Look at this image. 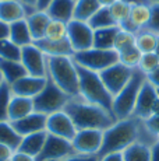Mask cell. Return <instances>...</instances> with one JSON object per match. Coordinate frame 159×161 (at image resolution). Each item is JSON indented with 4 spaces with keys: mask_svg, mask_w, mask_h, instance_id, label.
<instances>
[{
    "mask_svg": "<svg viewBox=\"0 0 159 161\" xmlns=\"http://www.w3.org/2000/svg\"><path fill=\"white\" fill-rule=\"evenodd\" d=\"M120 27H108V28H100L94 31V48L99 49H113L116 34Z\"/></svg>",
    "mask_w": 159,
    "mask_h": 161,
    "instance_id": "obj_26",
    "label": "cell"
},
{
    "mask_svg": "<svg viewBox=\"0 0 159 161\" xmlns=\"http://www.w3.org/2000/svg\"><path fill=\"white\" fill-rule=\"evenodd\" d=\"M13 98V92L7 83L0 86V122L8 120V105Z\"/></svg>",
    "mask_w": 159,
    "mask_h": 161,
    "instance_id": "obj_37",
    "label": "cell"
},
{
    "mask_svg": "<svg viewBox=\"0 0 159 161\" xmlns=\"http://www.w3.org/2000/svg\"><path fill=\"white\" fill-rule=\"evenodd\" d=\"M74 62L81 67L88 70L100 73L102 70L110 67L112 64L119 62V53L115 49H99V48H90L87 51L75 52L73 55Z\"/></svg>",
    "mask_w": 159,
    "mask_h": 161,
    "instance_id": "obj_7",
    "label": "cell"
},
{
    "mask_svg": "<svg viewBox=\"0 0 159 161\" xmlns=\"http://www.w3.org/2000/svg\"><path fill=\"white\" fill-rule=\"evenodd\" d=\"M0 72H2L4 83H7L8 86H11L14 81H17L18 79H21L27 74L21 62L3 60V59H0Z\"/></svg>",
    "mask_w": 159,
    "mask_h": 161,
    "instance_id": "obj_25",
    "label": "cell"
},
{
    "mask_svg": "<svg viewBox=\"0 0 159 161\" xmlns=\"http://www.w3.org/2000/svg\"><path fill=\"white\" fill-rule=\"evenodd\" d=\"M158 66H159V58L156 56L155 52H151V53H142L141 60H140V64H138V69L141 70L142 73L149 74L151 72H154Z\"/></svg>",
    "mask_w": 159,
    "mask_h": 161,
    "instance_id": "obj_38",
    "label": "cell"
},
{
    "mask_svg": "<svg viewBox=\"0 0 159 161\" xmlns=\"http://www.w3.org/2000/svg\"><path fill=\"white\" fill-rule=\"evenodd\" d=\"M46 132L49 135L57 136V137H63L67 140H73V137L77 133L74 123H73L71 118L67 115L64 111H59L48 115L46 118Z\"/></svg>",
    "mask_w": 159,
    "mask_h": 161,
    "instance_id": "obj_14",
    "label": "cell"
},
{
    "mask_svg": "<svg viewBox=\"0 0 159 161\" xmlns=\"http://www.w3.org/2000/svg\"><path fill=\"white\" fill-rule=\"evenodd\" d=\"M48 76L69 97H78V72L73 56H46Z\"/></svg>",
    "mask_w": 159,
    "mask_h": 161,
    "instance_id": "obj_4",
    "label": "cell"
},
{
    "mask_svg": "<svg viewBox=\"0 0 159 161\" xmlns=\"http://www.w3.org/2000/svg\"><path fill=\"white\" fill-rule=\"evenodd\" d=\"M10 161H36V158L32 156H28V154H25V153H21V151L16 150Z\"/></svg>",
    "mask_w": 159,
    "mask_h": 161,
    "instance_id": "obj_44",
    "label": "cell"
},
{
    "mask_svg": "<svg viewBox=\"0 0 159 161\" xmlns=\"http://www.w3.org/2000/svg\"><path fill=\"white\" fill-rule=\"evenodd\" d=\"M21 63L27 74L36 77H46L48 76V58L35 42L21 48Z\"/></svg>",
    "mask_w": 159,
    "mask_h": 161,
    "instance_id": "obj_9",
    "label": "cell"
},
{
    "mask_svg": "<svg viewBox=\"0 0 159 161\" xmlns=\"http://www.w3.org/2000/svg\"><path fill=\"white\" fill-rule=\"evenodd\" d=\"M130 10H131V6L121 2V0H117V2L113 3L110 7H109L112 18L115 20L116 25H119V27H121L128 20V17H130Z\"/></svg>",
    "mask_w": 159,
    "mask_h": 161,
    "instance_id": "obj_34",
    "label": "cell"
},
{
    "mask_svg": "<svg viewBox=\"0 0 159 161\" xmlns=\"http://www.w3.org/2000/svg\"><path fill=\"white\" fill-rule=\"evenodd\" d=\"M158 94H159V90H158Z\"/></svg>",
    "mask_w": 159,
    "mask_h": 161,
    "instance_id": "obj_56",
    "label": "cell"
},
{
    "mask_svg": "<svg viewBox=\"0 0 159 161\" xmlns=\"http://www.w3.org/2000/svg\"><path fill=\"white\" fill-rule=\"evenodd\" d=\"M159 41V35L151 32L148 30H140L136 34V46L140 49L141 53H151L155 52Z\"/></svg>",
    "mask_w": 159,
    "mask_h": 161,
    "instance_id": "obj_29",
    "label": "cell"
},
{
    "mask_svg": "<svg viewBox=\"0 0 159 161\" xmlns=\"http://www.w3.org/2000/svg\"><path fill=\"white\" fill-rule=\"evenodd\" d=\"M144 123H145V126L149 129L152 133H154L155 136H158L159 139V101L155 105V109L154 112H152V115L148 118V119L144 120Z\"/></svg>",
    "mask_w": 159,
    "mask_h": 161,
    "instance_id": "obj_40",
    "label": "cell"
},
{
    "mask_svg": "<svg viewBox=\"0 0 159 161\" xmlns=\"http://www.w3.org/2000/svg\"><path fill=\"white\" fill-rule=\"evenodd\" d=\"M46 137H48V132L46 130L23 136L21 143H20V146H18L17 150L36 158V157L39 156V153L42 151V148H44V144H45V142H46Z\"/></svg>",
    "mask_w": 159,
    "mask_h": 161,
    "instance_id": "obj_21",
    "label": "cell"
},
{
    "mask_svg": "<svg viewBox=\"0 0 159 161\" xmlns=\"http://www.w3.org/2000/svg\"><path fill=\"white\" fill-rule=\"evenodd\" d=\"M75 0H52L46 7V13L52 20L70 23L74 18Z\"/></svg>",
    "mask_w": 159,
    "mask_h": 161,
    "instance_id": "obj_19",
    "label": "cell"
},
{
    "mask_svg": "<svg viewBox=\"0 0 159 161\" xmlns=\"http://www.w3.org/2000/svg\"><path fill=\"white\" fill-rule=\"evenodd\" d=\"M46 118L48 116L44 115V114L33 111L32 114L24 116L23 119H18L11 123H13L14 129L18 132V135L27 136V135H32V133L46 130Z\"/></svg>",
    "mask_w": 159,
    "mask_h": 161,
    "instance_id": "obj_16",
    "label": "cell"
},
{
    "mask_svg": "<svg viewBox=\"0 0 159 161\" xmlns=\"http://www.w3.org/2000/svg\"><path fill=\"white\" fill-rule=\"evenodd\" d=\"M33 101L32 98L25 97H18L13 95L8 105V120L10 122H16L18 119H23L24 116L29 115L33 112Z\"/></svg>",
    "mask_w": 159,
    "mask_h": 161,
    "instance_id": "obj_23",
    "label": "cell"
},
{
    "mask_svg": "<svg viewBox=\"0 0 159 161\" xmlns=\"http://www.w3.org/2000/svg\"><path fill=\"white\" fill-rule=\"evenodd\" d=\"M141 56L142 53L140 52V49L137 46H133V48L126 49V51L119 53V62L124 66L130 67V69H137L140 64V60H141Z\"/></svg>",
    "mask_w": 159,
    "mask_h": 161,
    "instance_id": "obj_36",
    "label": "cell"
},
{
    "mask_svg": "<svg viewBox=\"0 0 159 161\" xmlns=\"http://www.w3.org/2000/svg\"><path fill=\"white\" fill-rule=\"evenodd\" d=\"M158 101H159L158 90L155 88L151 83H148V80H146L141 87V90H140V94H138V98H137L133 116L138 118V119H141V120L148 119V118L152 115V112H154L155 105H156Z\"/></svg>",
    "mask_w": 159,
    "mask_h": 161,
    "instance_id": "obj_13",
    "label": "cell"
},
{
    "mask_svg": "<svg viewBox=\"0 0 159 161\" xmlns=\"http://www.w3.org/2000/svg\"><path fill=\"white\" fill-rule=\"evenodd\" d=\"M62 161H98V156H84V154H73Z\"/></svg>",
    "mask_w": 159,
    "mask_h": 161,
    "instance_id": "obj_42",
    "label": "cell"
},
{
    "mask_svg": "<svg viewBox=\"0 0 159 161\" xmlns=\"http://www.w3.org/2000/svg\"><path fill=\"white\" fill-rule=\"evenodd\" d=\"M48 81L46 77H36V76H29L25 74L24 77L18 79L10 86L13 95L18 97H25V98H35L39 92L44 90L45 84Z\"/></svg>",
    "mask_w": 159,
    "mask_h": 161,
    "instance_id": "obj_15",
    "label": "cell"
},
{
    "mask_svg": "<svg viewBox=\"0 0 159 161\" xmlns=\"http://www.w3.org/2000/svg\"><path fill=\"white\" fill-rule=\"evenodd\" d=\"M14 151L11 147L6 146V144H2L0 143V161H10L11 157H13Z\"/></svg>",
    "mask_w": 159,
    "mask_h": 161,
    "instance_id": "obj_41",
    "label": "cell"
},
{
    "mask_svg": "<svg viewBox=\"0 0 159 161\" xmlns=\"http://www.w3.org/2000/svg\"><path fill=\"white\" fill-rule=\"evenodd\" d=\"M102 6L98 0H75L74 7V20L85 21L88 23L90 18L96 13Z\"/></svg>",
    "mask_w": 159,
    "mask_h": 161,
    "instance_id": "obj_27",
    "label": "cell"
},
{
    "mask_svg": "<svg viewBox=\"0 0 159 161\" xmlns=\"http://www.w3.org/2000/svg\"><path fill=\"white\" fill-rule=\"evenodd\" d=\"M123 158L124 161H151V147L137 142L123 151Z\"/></svg>",
    "mask_w": 159,
    "mask_h": 161,
    "instance_id": "obj_30",
    "label": "cell"
},
{
    "mask_svg": "<svg viewBox=\"0 0 159 161\" xmlns=\"http://www.w3.org/2000/svg\"><path fill=\"white\" fill-rule=\"evenodd\" d=\"M151 4V3H149ZM149 4H134L131 6L130 17L120 28L127 30L130 32L137 34L140 30H144L146 24L149 23V17H151V7Z\"/></svg>",
    "mask_w": 159,
    "mask_h": 161,
    "instance_id": "obj_17",
    "label": "cell"
},
{
    "mask_svg": "<svg viewBox=\"0 0 159 161\" xmlns=\"http://www.w3.org/2000/svg\"><path fill=\"white\" fill-rule=\"evenodd\" d=\"M102 142H103V130L84 129V130H77L75 136L71 140V144L77 154L98 156L100 151V147H102Z\"/></svg>",
    "mask_w": 159,
    "mask_h": 161,
    "instance_id": "obj_11",
    "label": "cell"
},
{
    "mask_svg": "<svg viewBox=\"0 0 159 161\" xmlns=\"http://www.w3.org/2000/svg\"><path fill=\"white\" fill-rule=\"evenodd\" d=\"M73 154H75V151L73 148L71 140L48 133L46 142L39 156L36 157V161H62Z\"/></svg>",
    "mask_w": 159,
    "mask_h": 161,
    "instance_id": "obj_12",
    "label": "cell"
},
{
    "mask_svg": "<svg viewBox=\"0 0 159 161\" xmlns=\"http://www.w3.org/2000/svg\"><path fill=\"white\" fill-rule=\"evenodd\" d=\"M90 27L94 31L95 30H100V28H108V27H115L116 23L112 18L110 11H109V7H100L99 10L96 11L92 17L88 21Z\"/></svg>",
    "mask_w": 159,
    "mask_h": 161,
    "instance_id": "obj_31",
    "label": "cell"
},
{
    "mask_svg": "<svg viewBox=\"0 0 159 161\" xmlns=\"http://www.w3.org/2000/svg\"><path fill=\"white\" fill-rule=\"evenodd\" d=\"M8 39L11 42H14L16 45H18L20 48L33 44V38L31 35L28 24H27V20H20L10 24V36H8Z\"/></svg>",
    "mask_w": 159,
    "mask_h": 161,
    "instance_id": "obj_24",
    "label": "cell"
},
{
    "mask_svg": "<svg viewBox=\"0 0 159 161\" xmlns=\"http://www.w3.org/2000/svg\"><path fill=\"white\" fill-rule=\"evenodd\" d=\"M21 3H23L24 6H25L27 8H28L29 11H35L36 10V4H38V0H20Z\"/></svg>",
    "mask_w": 159,
    "mask_h": 161,
    "instance_id": "obj_48",
    "label": "cell"
},
{
    "mask_svg": "<svg viewBox=\"0 0 159 161\" xmlns=\"http://www.w3.org/2000/svg\"><path fill=\"white\" fill-rule=\"evenodd\" d=\"M145 81H146V74L142 73L138 67L134 69L133 76H131L130 81L126 84V87L121 90L117 95L113 97L112 111H113V116L116 118V120L133 116L140 90H141Z\"/></svg>",
    "mask_w": 159,
    "mask_h": 161,
    "instance_id": "obj_5",
    "label": "cell"
},
{
    "mask_svg": "<svg viewBox=\"0 0 159 161\" xmlns=\"http://www.w3.org/2000/svg\"><path fill=\"white\" fill-rule=\"evenodd\" d=\"M142 120L136 116L119 119L103 130V142L98 158L110 153H123L127 147L140 140Z\"/></svg>",
    "mask_w": 159,
    "mask_h": 161,
    "instance_id": "obj_2",
    "label": "cell"
},
{
    "mask_svg": "<svg viewBox=\"0 0 159 161\" xmlns=\"http://www.w3.org/2000/svg\"><path fill=\"white\" fill-rule=\"evenodd\" d=\"M52 0H38V4H36V10H46V7L50 4Z\"/></svg>",
    "mask_w": 159,
    "mask_h": 161,
    "instance_id": "obj_49",
    "label": "cell"
},
{
    "mask_svg": "<svg viewBox=\"0 0 159 161\" xmlns=\"http://www.w3.org/2000/svg\"><path fill=\"white\" fill-rule=\"evenodd\" d=\"M77 64V63H75ZM78 72V97L88 101L91 104H95L102 107L103 109L109 111L113 115V95L105 87L99 73L88 70L77 64Z\"/></svg>",
    "mask_w": 159,
    "mask_h": 161,
    "instance_id": "obj_3",
    "label": "cell"
},
{
    "mask_svg": "<svg viewBox=\"0 0 159 161\" xmlns=\"http://www.w3.org/2000/svg\"><path fill=\"white\" fill-rule=\"evenodd\" d=\"M0 2H4V0H0Z\"/></svg>",
    "mask_w": 159,
    "mask_h": 161,
    "instance_id": "obj_55",
    "label": "cell"
},
{
    "mask_svg": "<svg viewBox=\"0 0 159 161\" xmlns=\"http://www.w3.org/2000/svg\"><path fill=\"white\" fill-rule=\"evenodd\" d=\"M67 39L74 53L87 51L94 46V30L85 21L73 18L70 23H67Z\"/></svg>",
    "mask_w": 159,
    "mask_h": 161,
    "instance_id": "obj_8",
    "label": "cell"
},
{
    "mask_svg": "<svg viewBox=\"0 0 159 161\" xmlns=\"http://www.w3.org/2000/svg\"><path fill=\"white\" fill-rule=\"evenodd\" d=\"M0 59L3 60H21V48L10 39L0 41Z\"/></svg>",
    "mask_w": 159,
    "mask_h": 161,
    "instance_id": "obj_35",
    "label": "cell"
},
{
    "mask_svg": "<svg viewBox=\"0 0 159 161\" xmlns=\"http://www.w3.org/2000/svg\"><path fill=\"white\" fill-rule=\"evenodd\" d=\"M155 53H156V56L159 58V41H158V45H156V49H155Z\"/></svg>",
    "mask_w": 159,
    "mask_h": 161,
    "instance_id": "obj_52",
    "label": "cell"
},
{
    "mask_svg": "<svg viewBox=\"0 0 159 161\" xmlns=\"http://www.w3.org/2000/svg\"><path fill=\"white\" fill-rule=\"evenodd\" d=\"M146 80H148V83H151L156 90H159V66L154 70V72L146 74Z\"/></svg>",
    "mask_w": 159,
    "mask_h": 161,
    "instance_id": "obj_43",
    "label": "cell"
},
{
    "mask_svg": "<svg viewBox=\"0 0 159 161\" xmlns=\"http://www.w3.org/2000/svg\"><path fill=\"white\" fill-rule=\"evenodd\" d=\"M23 136L18 135V132L14 129L13 123L10 120L0 122V143L11 147L13 150H17L21 143Z\"/></svg>",
    "mask_w": 159,
    "mask_h": 161,
    "instance_id": "obj_28",
    "label": "cell"
},
{
    "mask_svg": "<svg viewBox=\"0 0 159 161\" xmlns=\"http://www.w3.org/2000/svg\"><path fill=\"white\" fill-rule=\"evenodd\" d=\"M4 83V80H3V76H2V72H0V86Z\"/></svg>",
    "mask_w": 159,
    "mask_h": 161,
    "instance_id": "obj_53",
    "label": "cell"
},
{
    "mask_svg": "<svg viewBox=\"0 0 159 161\" xmlns=\"http://www.w3.org/2000/svg\"><path fill=\"white\" fill-rule=\"evenodd\" d=\"M151 161H159V140L151 146Z\"/></svg>",
    "mask_w": 159,
    "mask_h": 161,
    "instance_id": "obj_47",
    "label": "cell"
},
{
    "mask_svg": "<svg viewBox=\"0 0 159 161\" xmlns=\"http://www.w3.org/2000/svg\"><path fill=\"white\" fill-rule=\"evenodd\" d=\"M70 98L71 97H69L63 90H60L54 84L53 80L48 76V81L45 84L44 90L35 98H32L33 109L36 112H41L48 116L50 114L63 111L66 104L70 101Z\"/></svg>",
    "mask_w": 159,
    "mask_h": 161,
    "instance_id": "obj_6",
    "label": "cell"
},
{
    "mask_svg": "<svg viewBox=\"0 0 159 161\" xmlns=\"http://www.w3.org/2000/svg\"><path fill=\"white\" fill-rule=\"evenodd\" d=\"M35 45L46 56H73L74 55V51H73L69 39H64V41H49V39L42 38L39 41H35Z\"/></svg>",
    "mask_w": 159,
    "mask_h": 161,
    "instance_id": "obj_20",
    "label": "cell"
},
{
    "mask_svg": "<svg viewBox=\"0 0 159 161\" xmlns=\"http://www.w3.org/2000/svg\"><path fill=\"white\" fill-rule=\"evenodd\" d=\"M133 46H136V34L127 30L119 28L115 38V44H113V49L117 53H120V52L133 48Z\"/></svg>",
    "mask_w": 159,
    "mask_h": 161,
    "instance_id": "obj_33",
    "label": "cell"
},
{
    "mask_svg": "<svg viewBox=\"0 0 159 161\" xmlns=\"http://www.w3.org/2000/svg\"><path fill=\"white\" fill-rule=\"evenodd\" d=\"M98 2H99V4L102 7H110L113 3H116L117 0H98Z\"/></svg>",
    "mask_w": 159,
    "mask_h": 161,
    "instance_id": "obj_51",
    "label": "cell"
},
{
    "mask_svg": "<svg viewBox=\"0 0 159 161\" xmlns=\"http://www.w3.org/2000/svg\"><path fill=\"white\" fill-rule=\"evenodd\" d=\"M44 38L49 39V41H64V39H67V23L50 18Z\"/></svg>",
    "mask_w": 159,
    "mask_h": 161,
    "instance_id": "obj_32",
    "label": "cell"
},
{
    "mask_svg": "<svg viewBox=\"0 0 159 161\" xmlns=\"http://www.w3.org/2000/svg\"><path fill=\"white\" fill-rule=\"evenodd\" d=\"M25 20H27V24H28V27H29V31H31L33 42L44 38L46 27H48L49 21H50V17L48 15L46 11L45 10H35L33 13L27 15Z\"/></svg>",
    "mask_w": 159,
    "mask_h": 161,
    "instance_id": "obj_22",
    "label": "cell"
},
{
    "mask_svg": "<svg viewBox=\"0 0 159 161\" xmlns=\"http://www.w3.org/2000/svg\"><path fill=\"white\" fill-rule=\"evenodd\" d=\"M149 7H151V17H149V23L146 24L145 30L159 35V3L151 2Z\"/></svg>",
    "mask_w": 159,
    "mask_h": 161,
    "instance_id": "obj_39",
    "label": "cell"
},
{
    "mask_svg": "<svg viewBox=\"0 0 159 161\" xmlns=\"http://www.w3.org/2000/svg\"><path fill=\"white\" fill-rule=\"evenodd\" d=\"M32 11H29L20 0H4L0 2V20L7 24H13L16 21L25 20L27 15H29Z\"/></svg>",
    "mask_w": 159,
    "mask_h": 161,
    "instance_id": "obj_18",
    "label": "cell"
},
{
    "mask_svg": "<svg viewBox=\"0 0 159 161\" xmlns=\"http://www.w3.org/2000/svg\"><path fill=\"white\" fill-rule=\"evenodd\" d=\"M8 36H10V24L0 20V41L8 39Z\"/></svg>",
    "mask_w": 159,
    "mask_h": 161,
    "instance_id": "obj_46",
    "label": "cell"
},
{
    "mask_svg": "<svg viewBox=\"0 0 159 161\" xmlns=\"http://www.w3.org/2000/svg\"><path fill=\"white\" fill-rule=\"evenodd\" d=\"M121 2L127 3L130 6H134V4H149V0H121Z\"/></svg>",
    "mask_w": 159,
    "mask_h": 161,
    "instance_id": "obj_50",
    "label": "cell"
},
{
    "mask_svg": "<svg viewBox=\"0 0 159 161\" xmlns=\"http://www.w3.org/2000/svg\"><path fill=\"white\" fill-rule=\"evenodd\" d=\"M98 161H124V158H123V153H110L99 157Z\"/></svg>",
    "mask_w": 159,
    "mask_h": 161,
    "instance_id": "obj_45",
    "label": "cell"
},
{
    "mask_svg": "<svg viewBox=\"0 0 159 161\" xmlns=\"http://www.w3.org/2000/svg\"><path fill=\"white\" fill-rule=\"evenodd\" d=\"M133 72L134 69H130V67L121 64L120 62H117V63L112 64L110 67H108V69L102 70L99 73V76L102 79L105 87L108 88V91L115 97L126 87V84L130 81L131 76H133Z\"/></svg>",
    "mask_w": 159,
    "mask_h": 161,
    "instance_id": "obj_10",
    "label": "cell"
},
{
    "mask_svg": "<svg viewBox=\"0 0 159 161\" xmlns=\"http://www.w3.org/2000/svg\"><path fill=\"white\" fill-rule=\"evenodd\" d=\"M64 112L71 118L77 130L96 129L106 130L116 122V118L102 107L91 104L81 97H73L64 107Z\"/></svg>",
    "mask_w": 159,
    "mask_h": 161,
    "instance_id": "obj_1",
    "label": "cell"
},
{
    "mask_svg": "<svg viewBox=\"0 0 159 161\" xmlns=\"http://www.w3.org/2000/svg\"><path fill=\"white\" fill-rule=\"evenodd\" d=\"M149 2H156V3H159V0H149Z\"/></svg>",
    "mask_w": 159,
    "mask_h": 161,
    "instance_id": "obj_54",
    "label": "cell"
}]
</instances>
